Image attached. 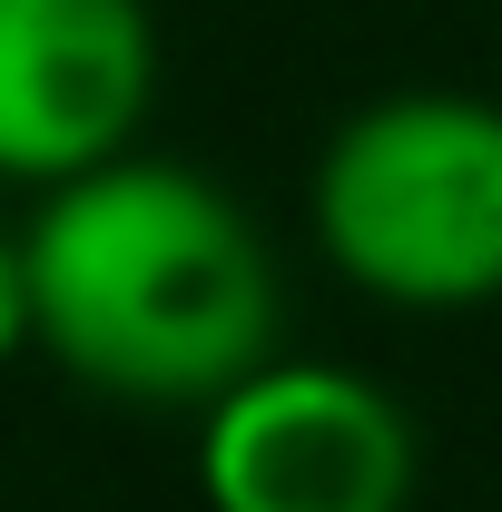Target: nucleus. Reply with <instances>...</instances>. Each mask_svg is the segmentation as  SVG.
I'll list each match as a JSON object with an SVG mask.
<instances>
[{
  "label": "nucleus",
  "instance_id": "nucleus-1",
  "mask_svg": "<svg viewBox=\"0 0 502 512\" xmlns=\"http://www.w3.org/2000/svg\"><path fill=\"white\" fill-rule=\"evenodd\" d=\"M20 247L40 355L109 404L207 414L276 355V256L247 207L178 158L128 148L40 188Z\"/></svg>",
  "mask_w": 502,
  "mask_h": 512
},
{
  "label": "nucleus",
  "instance_id": "nucleus-2",
  "mask_svg": "<svg viewBox=\"0 0 502 512\" xmlns=\"http://www.w3.org/2000/svg\"><path fill=\"white\" fill-rule=\"evenodd\" d=\"M315 256L384 316L502 306V99L384 89L315 148Z\"/></svg>",
  "mask_w": 502,
  "mask_h": 512
},
{
  "label": "nucleus",
  "instance_id": "nucleus-3",
  "mask_svg": "<svg viewBox=\"0 0 502 512\" xmlns=\"http://www.w3.org/2000/svg\"><path fill=\"white\" fill-rule=\"evenodd\" d=\"M188 463L207 512H404L424 444L375 375L325 355H266L197 414Z\"/></svg>",
  "mask_w": 502,
  "mask_h": 512
},
{
  "label": "nucleus",
  "instance_id": "nucleus-4",
  "mask_svg": "<svg viewBox=\"0 0 502 512\" xmlns=\"http://www.w3.org/2000/svg\"><path fill=\"white\" fill-rule=\"evenodd\" d=\"M158 99L148 0H0V178L69 188L138 148Z\"/></svg>",
  "mask_w": 502,
  "mask_h": 512
},
{
  "label": "nucleus",
  "instance_id": "nucleus-5",
  "mask_svg": "<svg viewBox=\"0 0 502 512\" xmlns=\"http://www.w3.org/2000/svg\"><path fill=\"white\" fill-rule=\"evenodd\" d=\"M40 345V316H30V247L0 237V375Z\"/></svg>",
  "mask_w": 502,
  "mask_h": 512
}]
</instances>
